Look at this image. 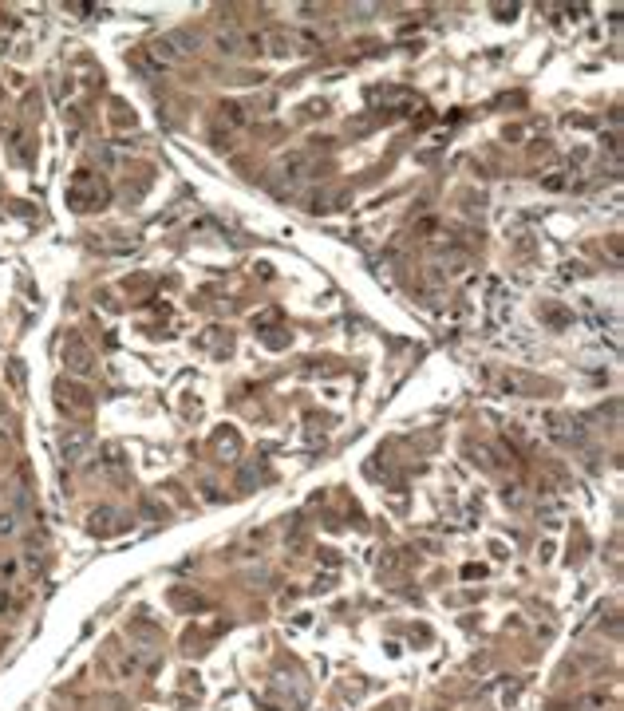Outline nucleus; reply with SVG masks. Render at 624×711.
<instances>
[{"label":"nucleus","mask_w":624,"mask_h":711,"mask_svg":"<svg viewBox=\"0 0 624 711\" xmlns=\"http://www.w3.org/2000/svg\"><path fill=\"white\" fill-rule=\"evenodd\" d=\"M67 202H71L76 209H95V206H103V202H107V186H103L95 174L79 170L76 182L67 186Z\"/></svg>","instance_id":"1"},{"label":"nucleus","mask_w":624,"mask_h":711,"mask_svg":"<svg viewBox=\"0 0 624 711\" xmlns=\"http://www.w3.org/2000/svg\"><path fill=\"white\" fill-rule=\"evenodd\" d=\"M88 450H91V431H88V427H67L64 439H60V455H64L67 467L83 462V459H88Z\"/></svg>","instance_id":"2"},{"label":"nucleus","mask_w":624,"mask_h":711,"mask_svg":"<svg viewBox=\"0 0 624 711\" xmlns=\"http://www.w3.org/2000/svg\"><path fill=\"white\" fill-rule=\"evenodd\" d=\"M64 364H67V372L91 375V368H95V352H91L79 336H71V340L64 344Z\"/></svg>","instance_id":"3"},{"label":"nucleus","mask_w":624,"mask_h":711,"mask_svg":"<svg viewBox=\"0 0 624 711\" xmlns=\"http://www.w3.org/2000/svg\"><path fill=\"white\" fill-rule=\"evenodd\" d=\"M241 44H253V36H241V32H233V28L218 36V52L221 55H241V52H245Z\"/></svg>","instance_id":"4"},{"label":"nucleus","mask_w":624,"mask_h":711,"mask_svg":"<svg viewBox=\"0 0 624 711\" xmlns=\"http://www.w3.org/2000/svg\"><path fill=\"white\" fill-rule=\"evenodd\" d=\"M146 55H151L154 64H178V60H182V52H178L170 40H154V44L146 48Z\"/></svg>","instance_id":"5"},{"label":"nucleus","mask_w":624,"mask_h":711,"mask_svg":"<svg viewBox=\"0 0 624 711\" xmlns=\"http://www.w3.org/2000/svg\"><path fill=\"white\" fill-rule=\"evenodd\" d=\"M91 534H115V530H119V514H115V510H95V514H91Z\"/></svg>","instance_id":"6"},{"label":"nucleus","mask_w":624,"mask_h":711,"mask_svg":"<svg viewBox=\"0 0 624 711\" xmlns=\"http://www.w3.org/2000/svg\"><path fill=\"white\" fill-rule=\"evenodd\" d=\"M269 44H273V48H269L273 55H289V52H293V44H296V36H289V32H273V36H269Z\"/></svg>","instance_id":"7"},{"label":"nucleus","mask_w":624,"mask_h":711,"mask_svg":"<svg viewBox=\"0 0 624 711\" xmlns=\"http://www.w3.org/2000/svg\"><path fill=\"white\" fill-rule=\"evenodd\" d=\"M16 530H20V514L4 506V510H0V537H4V534H16Z\"/></svg>","instance_id":"8"},{"label":"nucleus","mask_w":624,"mask_h":711,"mask_svg":"<svg viewBox=\"0 0 624 711\" xmlns=\"http://www.w3.org/2000/svg\"><path fill=\"white\" fill-rule=\"evenodd\" d=\"M8 375H12V387H16V392H24V364H20V360L8 364Z\"/></svg>","instance_id":"9"},{"label":"nucleus","mask_w":624,"mask_h":711,"mask_svg":"<svg viewBox=\"0 0 624 711\" xmlns=\"http://www.w3.org/2000/svg\"><path fill=\"white\" fill-rule=\"evenodd\" d=\"M4 443H8V431H0V447H4Z\"/></svg>","instance_id":"10"}]
</instances>
